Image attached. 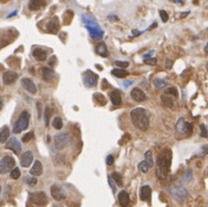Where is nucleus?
<instances>
[{"instance_id":"obj_1","label":"nucleus","mask_w":208,"mask_h":207,"mask_svg":"<svg viewBox=\"0 0 208 207\" xmlns=\"http://www.w3.org/2000/svg\"><path fill=\"white\" fill-rule=\"evenodd\" d=\"M171 163V152L169 150H164L158 157V169H156V176L159 180H166Z\"/></svg>"},{"instance_id":"obj_2","label":"nucleus","mask_w":208,"mask_h":207,"mask_svg":"<svg viewBox=\"0 0 208 207\" xmlns=\"http://www.w3.org/2000/svg\"><path fill=\"white\" fill-rule=\"evenodd\" d=\"M130 116L132 121L133 125L137 129H139L141 131H146L150 125V117L147 115V112L145 108L138 107L130 112Z\"/></svg>"},{"instance_id":"obj_3","label":"nucleus","mask_w":208,"mask_h":207,"mask_svg":"<svg viewBox=\"0 0 208 207\" xmlns=\"http://www.w3.org/2000/svg\"><path fill=\"white\" fill-rule=\"evenodd\" d=\"M82 17H83V22L84 24L86 26V29L89 30L91 36L93 38H97V39L102 38L104 32H102L100 26L97 23V21H95V19H91V17H89V16L86 15H83Z\"/></svg>"},{"instance_id":"obj_4","label":"nucleus","mask_w":208,"mask_h":207,"mask_svg":"<svg viewBox=\"0 0 208 207\" xmlns=\"http://www.w3.org/2000/svg\"><path fill=\"white\" fill-rule=\"evenodd\" d=\"M29 122H30V113L28 111H23L21 115L19 116V120L14 125V129H13V132L14 134H20L22 130H25L29 125Z\"/></svg>"},{"instance_id":"obj_5","label":"nucleus","mask_w":208,"mask_h":207,"mask_svg":"<svg viewBox=\"0 0 208 207\" xmlns=\"http://www.w3.org/2000/svg\"><path fill=\"white\" fill-rule=\"evenodd\" d=\"M15 168V160L9 155H6L0 160V174H6Z\"/></svg>"},{"instance_id":"obj_6","label":"nucleus","mask_w":208,"mask_h":207,"mask_svg":"<svg viewBox=\"0 0 208 207\" xmlns=\"http://www.w3.org/2000/svg\"><path fill=\"white\" fill-rule=\"evenodd\" d=\"M70 143V137L67 134H59L54 137V145L58 150H63Z\"/></svg>"},{"instance_id":"obj_7","label":"nucleus","mask_w":208,"mask_h":207,"mask_svg":"<svg viewBox=\"0 0 208 207\" xmlns=\"http://www.w3.org/2000/svg\"><path fill=\"white\" fill-rule=\"evenodd\" d=\"M97 81H98V75L93 72L86 70L83 73V82L86 87H95L97 85Z\"/></svg>"},{"instance_id":"obj_8","label":"nucleus","mask_w":208,"mask_h":207,"mask_svg":"<svg viewBox=\"0 0 208 207\" xmlns=\"http://www.w3.org/2000/svg\"><path fill=\"white\" fill-rule=\"evenodd\" d=\"M29 200L31 203L35 204V205H38V206H43L47 203V197H46L45 192L39 191V192H34V193H30L29 195Z\"/></svg>"},{"instance_id":"obj_9","label":"nucleus","mask_w":208,"mask_h":207,"mask_svg":"<svg viewBox=\"0 0 208 207\" xmlns=\"http://www.w3.org/2000/svg\"><path fill=\"white\" fill-rule=\"evenodd\" d=\"M169 191H170L171 196L178 201H183L187 197V191H186L183 185H176L174 188H171Z\"/></svg>"},{"instance_id":"obj_10","label":"nucleus","mask_w":208,"mask_h":207,"mask_svg":"<svg viewBox=\"0 0 208 207\" xmlns=\"http://www.w3.org/2000/svg\"><path fill=\"white\" fill-rule=\"evenodd\" d=\"M176 130L178 132H182V134H187L190 135L193 130V125L190 122H186L183 117H181L179 120L177 121V123H176Z\"/></svg>"},{"instance_id":"obj_11","label":"nucleus","mask_w":208,"mask_h":207,"mask_svg":"<svg viewBox=\"0 0 208 207\" xmlns=\"http://www.w3.org/2000/svg\"><path fill=\"white\" fill-rule=\"evenodd\" d=\"M51 195H52V197H53L55 200H63L66 199V191H64L63 189L61 188L60 185L58 184H54L52 185V188H51Z\"/></svg>"},{"instance_id":"obj_12","label":"nucleus","mask_w":208,"mask_h":207,"mask_svg":"<svg viewBox=\"0 0 208 207\" xmlns=\"http://www.w3.org/2000/svg\"><path fill=\"white\" fill-rule=\"evenodd\" d=\"M6 148L12 150L15 154H20V153H21V150H22L21 143H20L16 138H14V137L9 138V139L6 142Z\"/></svg>"},{"instance_id":"obj_13","label":"nucleus","mask_w":208,"mask_h":207,"mask_svg":"<svg viewBox=\"0 0 208 207\" xmlns=\"http://www.w3.org/2000/svg\"><path fill=\"white\" fill-rule=\"evenodd\" d=\"M17 77H19V75L15 72H6L2 75V82L5 85H12L17 79Z\"/></svg>"},{"instance_id":"obj_14","label":"nucleus","mask_w":208,"mask_h":207,"mask_svg":"<svg viewBox=\"0 0 208 207\" xmlns=\"http://www.w3.org/2000/svg\"><path fill=\"white\" fill-rule=\"evenodd\" d=\"M59 26H60V23H59V19L57 16H54L52 20H49V22L47 23L46 26V29L49 34H57L59 31Z\"/></svg>"},{"instance_id":"obj_15","label":"nucleus","mask_w":208,"mask_h":207,"mask_svg":"<svg viewBox=\"0 0 208 207\" xmlns=\"http://www.w3.org/2000/svg\"><path fill=\"white\" fill-rule=\"evenodd\" d=\"M32 161H34V154L31 153L30 151L24 152V153L22 154V157H21V166L24 167V168L29 167Z\"/></svg>"},{"instance_id":"obj_16","label":"nucleus","mask_w":208,"mask_h":207,"mask_svg":"<svg viewBox=\"0 0 208 207\" xmlns=\"http://www.w3.org/2000/svg\"><path fill=\"white\" fill-rule=\"evenodd\" d=\"M131 98L135 100V101H144L146 99V94L144 93V91L140 90L139 87H135L131 91Z\"/></svg>"},{"instance_id":"obj_17","label":"nucleus","mask_w":208,"mask_h":207,"mask_svg":"<svg viewBox=\"0 0 208 207\" xmlns=\"http://www.w3.org/2000/svg\"><path fill=\"white\" fill-rule=\"evenodd\" d=\"M22 83V87L30 93H36L37 92V87H36V84H35L30 78H22L21 81Z\"/></svg>"},{"instance_id":"obj_18","label":"nucleus","mask_w":208,"mask_h":207,"mask_svg":"<svg viewBox=\"0 0 208 207\" xmlns=\"http://www.w3.org/2000/svg\"><path fill=\"white\" fill-rule=\"evenodd\" d=\"M151 193H152V190H151V186H150V185H144V186H141V188H140V193H139L140 200H143V201H148V200L151 199Z\"/></svg>"},{"instance_id":"obj_19","label":"nucleus","mask_w":208,"mask_h":207,"mask_svg":"<svg viewBox=\"0 0 208 207\" xmlns=\"http://www.w3.org/2000/svg\"><path fill=\"white\" fill-rule=\"evenodd\" d=\"M118 203L122 207H129L130 205V197H129L128 192L122 190L120 193H118Z\"/></svg>"},{"instance_id":"obj_20","label":"nucleus","mask_w":208,"mask_h":207,"mask_svg":"<svg viewBox=\"0 0 208 207\" xmlns=\"http://www.w3.org/2000/svg\"><path fill=\"white\" fill-rule=\"evenodd\" d=\"M109 97H110V100L113 102V105L115 106H120L122 102V97H121V93H120V91L118 90H113L109 92Z\"/></svg>"},{"instance_id":"obj_21","label":"nucleus","mask_w":208,"mask_h":207,"mask_svg":"<svg viewBox=\"0 0 208 207\" xmlns=\"http://www.w3.org/2000/svg\"><path fill=\"white\" fill-rule=\"evenodd\" d=\"M42 174H43V165L42 162L37 160V161H35L32 168L30 169V175H32V176H39Z\"/></svg>"},{"instance_id":"obj_22","label":"nucleus","mask_w":208,"mask_h":207,"mask_svg":"<svg viewBox=\"0 0 208 207\" xmlns=\"http://www.w3.org/2000/svg\"><path fill=\"white\" fill-rule=\"evenodd\" d=\"M32 55H34L35 59H36V60H38V61H44V60H46V57H47L46 52L43 49H40V47H37V49H35L34 52H32Z\"/></svg>"},{"instance_id":"obj_23","label":"nucleus","mask_w":208,"mask_h":207,"mask_svg":"<svg viewBox=\"0 0 208 207\" xmlns=\"http://www.w3.org/2000/svg\"><path fill=\"white\" fill-rule=\"evenodd\" d=\"M42 73H43V79H44L45 82H49V81H52L53 77H54V75H55L53 70H52L51 68H47V67L43 68Z\"/></svg>"},{"instance_id":"obj_24","label":"nucleus","mask_w":208,"mask_h":207,"mask_svg":"<svg viewBox=\"0 0 208 207\" xmlns=\"http://www.w3.org/2000/svg\"><path fill=\"white\" fill-rule=\"evenodd\" d=\"M161 101L163 102V105L166 106V107H169V108H171L173 106H174V99L171 98L169 94H162L161 96Z\"/></svg>"},{"instance_id":"obj_25","label":"nucleus","mask_w":208,"mask_h":207,"mask_svg":"<svg viewBox=\"0 0 208 207\" xmlns=\"http://www.w3.org/2000/svg\"><path fill=\"white\" fill-rule=\"evenodd\" d=\"M95 53L99 54V55H101V57L106 58L107 55H108V51H107L106 45H105L104 43H100V44L95 47Z\"/></svg>"},{"instance_id":"obj_26","label":"nucleus","mask_w":208,"mask_h":207,"mask_svg":"<svg viewBox=\"0 0 208 207\" xmlns=\"http://www.w3.org/2000/svg\"><path fill=\"white\" fill-rule=\"evenodd\" d=\"M45 6V1H38V0H32L29 2V8L30 11H38L39 8Z\"/></svg>"},{"instance_id":"obj_27","label":"nucleus","mask_w":208,"mask_h":207,"mask_svg":"<svg viewBox=\"0 0 208 207\" xmlns=\"http://www.w3.org/2000/svg\"><path fill=\"white\" fill-rule=\"evenodd\" d=\"M112 74H113L115 77H118V78H124L127 76L129 75V73L124 69H120V68H115L112 70Z\"/></svg>"},{"instance_id":"obj_28","label":"nucleus","mask_w":208,"mask_h":207,"mask_svg":"<svg viewBox=\"0 0 208 207\" xmlns=\"http://www.w3.org/2000/svg\"><path fill=\"white\" fill-rule=\"evenodd\" d=\"M9 139V129L8 127H4L0 131V143H6Z\"/></svg>"},{"instance_id":"obj_29","label":"nucleus","mask_w":208,"mask_h":207,"mask_svg":"<svg viewBox=\"0 0 208 207\" xmlns=\"http://www.w3.org/2000/svg\"><path fill=\"white\" fill-rule=\"evenodd\" d=\"M145 162L147 163V166L150 168H152L154 166V162H153V158H152V152L151 151H147L145 153Z\"/></svg>"},{"instance_id":"obj_30","label":"nucleus","mask_w":208,"mask_h":207,"mask_svg":"<svg viewBox=\"0 0 208 207\" xmlns=\"http://www.w3.org/2000/svg\"><path fill=\"white\" fill-rule=\"evenodd\" d=\"M153 84H154V87H156L158 90H160V89H163V87H167V82H166V81H163V79H161V78L154 79Z\"/></svg>"},{"instance_id":"obj_31","label":"nucleus","mask_w":208,"mask_h":207,"mask_svg":"<svg viewBox=\"0 0 208 207\" xmlns=\"http://www.w3.org/2000/svg\"><path fill=\"white\" fill-rule=\"evenodd\" d=\"M93 98H95V102H99V105H106V98H105V96H102L101 93H95L93 96Z\"/></svg>"},{"instance_id":"obj_32","label":"nucleus","mask_w":208,"mask_h":207,"mask_svg":"<svg viewBox=\"0 0 208 207\" xmlns=\"http://www.w3.org/2000/svg\"><path fill=\"white\" fill-rule=\"evenodd\" d=\"M110 177L116 182V184H118V186H122V175L121 174L118 173V172H114V173L110 175Z\"/></svg>"},{"instance_id":"obj_33","label":"nucleus","mask_w":208,"mask_h":207,"mask_svg":"<svg viewBox=\"0 0 208 207\" xmlns=\"http://www.w3.org/2000/svg\"><path fill=\"white\" fill-rule=\"evenodd\" d=\"M52 124H53V127L57 130H60L62 127H63V122H62V119L61 117H59V116H57L55 119L53 120V122H52Z\"/></svg>"},{"instance_id":"obj_34","label":"nucleus","mask_w":208,"mask_h":207,"mask_svg":"<svg viewBox=\"0 0 208 207\" xmlns=\"http://www.w3.org/2000/svg\"><path fill=\"white\" fill-rule=\"evenodd\" d=\"M24 182H25L28 185L34 186V185L37 184V178H36L35 176H27L25 177V180H24Z\"/></svg>"},{"instance_id":"obj_35","label":"nucleus","mask_w":208,"mask_h":207,"mask_svg":"<svg viewBox=\"0 0 208 207\" xmlns=\"http://www.w3.org/2000/svg\"><path fill=\"white\" fill-rule=\"evenodd\" d=\"M20 176H21V172H20V169L17 167H15V168L11 172V178L12 180H17Z\"/></svg>"},{"instance_id":"obj_36","label":"nucleus","mask_w":208,"mask_h":207,"mask_svg":"<svg viewBox=\"0 0 208 207\" xmlns=\"http://www.w3.org/2000/svg\"><path fill=\"white\" fill-rule=\"evenodd\" d=\"M138 168H139V170L141 172V173H147L148 170H150V167H148L147 163H146L145 161L140 162L139 165H138Z\"/></svg>"},{"instance_id":"obj_37","label":"nucleus","mask_w":208,"mask_h":207,"mask_svg":"<svg viewBox=\"0 0 208 207\" xmlns=\"http://www.w3.org/2000/svg\"><path fill=\"white\" fill-rule=\"evenodd\" d=\"M34 136H35V134H34V132H32V131L28 132V134H25V135H24V136H23V137H22V142H23V143H28L29 140L34 138Z\"/></svg>"},{"instance_id":"obj_38","label":"nucleus","mask_w":208,"mask_h":207,"mask_svg":"<svg viewBox=\"0 0 208 207\" xmlns=\"http://www.w3.org/2000/svg\"><path fill=\"white\" fill-rule=\"evenodd\" d=\"M166 94H169V96H174V97H178V91L176 87H169L168 90L166 91Z\"/></svg>"},{"instance_id":"obj_39","label":"nucleus","mask_w":208,"mask_h":207,"mask_svg":"<svg viewBox=\"0 0 208 207\" xmlns=\"http://www.w3.org/2000/svg\"><path fill=\"white\" fill-rule=\"evenodd\" d=\"M200 135L201 137H205V138H207L208 137V134H207V128H206V125L205 124H200Z\"/></svg>"},{"instance_id":"obj_40","label":"nucleus","mask_w":208,"mask_h":207,"mask_svg":"<svg viewBox=\"0 0 208 207\" xmlns=\"http://www.w3.org/2000/svg\"><path fill=\"white\" fill-rule=\"evenodd\" d=\"M49 116H51V109H49V107H46L45 108V124L46 125H49Z\"/></svg>"},{"instance_id":"obj_41","label":"nucleus","mask_w":208,"mask_h":207,"mask_svg":"<svg viewBox=\"0 0 208 207\" xmlns=\"http://www.w3.org/2000/svg\"><path fill=\"white\" fill-rule=\"evenodd\" d=\"M159 13H160V16H161V20H162L163 22L166 23L167 21H168V19H169V16H168V14H167V12L163 11V9H161Z\"/></svg>"},{"instance_id":"obj_42","label":"nucleus","mask_w":208,"mask_h":207,"mask_svg":"<svg viewBox=\"0 0 208 207\" xmlns=\"http://www.w3.org/2000/svg\"><path fill=\"white\" fill-rule=\"evenodd\" d=\"M144 62L150 66H155L156 64V59L155 58H148V59H144Z\"/></svg>"},{"instance_id":"obj_43","label":"nucleus","mask_w":208,"mask_h":207,"mask_svg":"<svg viewBox=\"0 0 208 207\" xmlns=\"http://www.w3.org/2000/svg\"><path fill=\"white\" fill-rule=\"evenodd\" d=\"M115 64H116V66H118V67H120V69H123V68L128 67L129 62H128V61H116V62H115Z\"/></svg>"},{"instance_id":"obj_44","label":"nucleus","mask_w":208,"mask_h":207,"mask_svg":"<svg viewBox=\"0 0 208 207\" xmlns=\"http://www.w3.org/2000/svg\"><path fill=\"white\" fill-rule=\"evenodd\" d=\"M108 183H109V185H110V188H112V190H113L114 192L116 191V186H115V183L113 182V178L112 177H108Z\"/></svg>"},{"instance_id":"obj_45","label":"nucleus","mask_w":208,"mask_h":207,"mask_svg":"<svg viewBox=\"0 0 208 207\" xmlns=\"http://www.w3.org/2000/svg\"><path fill=\"white\" fill-rule=\"evenodd\" d=\"M208 153V145H205V146L201 147V152H200V155L201 157H204Z\"/></svg>"},{"instance_id":"obj_46","label":"nucleus","mask_w":208,"mask_h":207,"mask_svg":"<svg viewBox=\"0 0 208 207\" xmlns=\"http://www.w3.org/2000/svg\"><path fill=\"white\" fill-rule=\"evenodd\" d=\"M106 162H107V165L110 166V165H113V162H114V157L112 154H109L108 157L106 158Z\"/></svg>"},{"instance_id":"obj_47","label":"nucleus","mask_w":208,"mask_h":207,"mask_svg":"<svg viewBox=\"0 0 208 207\" xmlns=\"http://www.w3.org/2000/svg\"><path fill=\"white\" fill-rule=\"evenodd\" d=\"M184 178L187 180V181H190V180L192 178V172H191V170H187L185 173V177H184Z\"/></svg>"},{"instance_id":"obj_48","label":"nucleus","mask_w":208,"mask_h":207,"mask_svg":"<svg viewBox=\"0 0 208 207\" xmlns=\"http://www.w3.org/2000/svg\"><path fill=\"white\" fill-rule=\"evenodd\" d=\"M154 53V51H151V52H148V53H146V54H144V59H148V58H151L150 55H152Z\"/></svg>"},{"instance_id":"obj_49","label":"nucleus","mask_w":208,"mask_h":207,"mask_svg":"<svg viewBox=\"0 0 208 207\" xmlns=\"http://www.w3.org/2000/svg\"><path fill=\"white\" fill-rule=\"evenodd\" d=\"M171 64H173V61L171 60H167L166 61V67L167 68H171Z\"/></svg>"},{"instance_id":"obj_50","label":"nucleus","mask_w":208,"mask_h":207,"mask_svg":"<svg viewBox=\"0 0 208 207\" xmlns=\"http://www.w3.org/2000/svg\"><path fill=\"white\" fill-rule=\"evenodd\" d=\"M17 14V11H15V12H13V13H11L9 15L7 16V17H12V16H14V15H16Z\"/></svg>"},{"instance_id":"obj_51","label":"nucleus","mask_w":208,"mask_h":207,"mask_svg":"<svg viewBox=\"0 0 208 207\" xmlns=\"http://www.w3.org/2000/svg\"><path fill=\"white\" fill-rule=\"evenodd\" d=\"M2 106H4V100H2V98L0 97V109L2 108Z\"/></svg>"},{"instance_id":"obj_52","label":"nucleus","mask_w":208,"mask_h":207,"mask_svg":"<svg viewBox=\"0 0 208 207\" xmlns=\"http://www.w3.org/2000/svg\"><path fill=\"white\" fill-rule=\"evenodd\" d=\"M158 26V24H156V23H153V24H152V26H150V28H148V30H151V29H153V28H155V26Z\"/></svg>"},{"instance_id":"obj_53","label":"nucleus","mask_w":208,"mask_h":207,"mask_svg":"<svg viewBox=\"0 0 208 207\" xmlns=\"http://www.w3.org/2000/svg\"><path fill=\"white\" fill-rule=\"evenodd\" d=\"M131 83H132V82H131V81H128V82H125V83H124V85H125V87H129V85H130Z\"/></svg>"},{"instance_id":"obj_54","label":"nucleus","mask_w":208,"mask_h":207,"mask_svg":"<svg viewBox=\"0 0 208 207\" xmlns=\"http://www.w3.org/2000/svg\"><path fill=\"white\" fill-rule=\"evenodd\" d=\"M189 13H190V12H186V13H183V14H182V15H181V17H184V16H186V15H187V14H189Z\"/></svg>"},{"instance_id":"obj_55","label":"nucleus","mask_w":208,"mask_h":207,"mask_svg":"<svg viewBox=\"0 0 208 207\" xmlns=\"http://www.w3.org/2000/svg\"><path fill=\"white\" fill-rule=\"evenodd\" d=\"M205 52L208 53V43H207V45H206V47H205Z\"/></svg>"},{"instance_id":"obj_56","label":"nucleus","mask_w":208,"mask_h":207,"mask_svg":"<svg viewBox=\"0 0 208 207\" xmlns=\"http://www.w3.org/2000/svg\"><path fill=\"white\" fill-rule=\"evenodd\" d=\"M53 207H62V206H59V205H54Z\"/></svg>"},{"instance_id":"obj_57","label":"nucleus","mask_w":208,"mask_h":207,"mask_svg":"<svg viewBox=\"0 0 208 207\" xmlns=\"http://www.w3.org/2000/svg\"><path fill=\"white\" fill-rule=\"evenodd\" d=\"M0 193H1V185H0Z\"/></svg>"}]
</instances>
